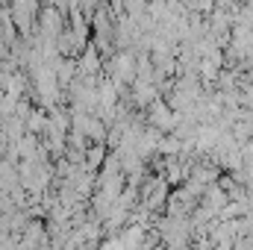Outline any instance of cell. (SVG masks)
<instances>
[{"instance_id":"1","label":"cell","mask_w":253,"mask_h":250,"mask_svg":"<svg viewBox=\"0 0 253 250\" xmlns=\"http://www.w3.org/2000/svg\"><path fill=\"white\" fill-rule=\"evenodd\" d=\"M103 74L124 91V85H132L135 77H138V56H135L132 50H118V53H112V56L106 59Z\"/></svg>"},{"instance_id":"2","label":"cell","mask_w":253,"mask_h":250,"mask_svg":"<svg viewBox=\"0 0 253 250\" xmlns=\"http://www.w3.org/2000/svg\"><path fill=\"white\" fill-rule=\"evenodd\" d=\"M147 126H153V129H159V132H174L177 126H180V121H183V115L177 112V109H171V103L165 100V97H159L147 112Z\"/></svg>"},{"instance_id":"3","label":"cell","mask_w":253,"mask_h":250,"mask_svg":"<svg viewBox=\"0 0 253 250\" xmlns=\"http://www.w3.org/2000/svg\"><path fill=\"white\" fill-rule=\"evenodd\" d=\"M36 30H39L44 39H50V42H59V36L68 30V24H65V12H62V9H53V6H42Z\"/></svg>"},{"instance_id":"4","label":"cell","mask_w":253,"mask_h":250,"mask_svg":"<svg viewBox=\"0 0 253 250\" xmlns=\"http://www.w3.org/2000/svg\"><path fill=\"white\" fill-rule=\"evenodd\" d=\"M159 97H162V91H159V85H156V83L135 80V83L129 85V103H132L135 109H150Z\"/></svg>"},{"instance_id":"5","label":"cell","mask_w":253,"mask_h":250,"mask_svg":"<svg viewBox=\"0 0 253 250\" xmlns=\"http://www.w3.org/2000/svg\"><path fill=\"white\" fill-rule=\"evenodd\" d=\"M103 65H106V59H103V53H100L94 44H88V47L77 56V68H80V74H85V77H100V74H103Z\"/></svg>"},{"instance_id":"6","label":"cell","mask_w":253,"mask_h":250,"mask_svg":"<svg viewBox=\"0 0 253 250\" xmlns=\"http://www.w3.org/2000/svg\"><path fill=\"white\" fill-rule=\"evenodd\" d=\"M106 156H109V153H106V144H91L88 153H85V162H83V165H85L88 171H97V168H103Z\"/></svg>"}]
</instances>
